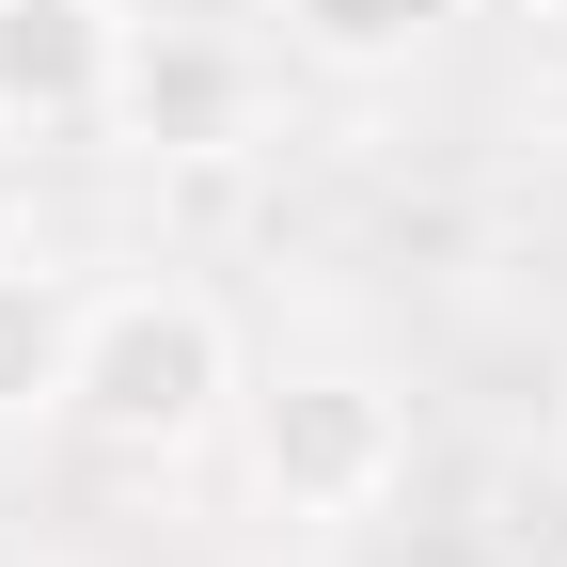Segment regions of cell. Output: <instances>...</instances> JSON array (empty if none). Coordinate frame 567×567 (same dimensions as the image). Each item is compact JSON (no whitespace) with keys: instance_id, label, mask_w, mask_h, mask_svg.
<instances>
[{"instance_id":"6","label":"cell","mask_w":567,"mask_h":567,"mask_svg":"<svg viewBox=\"0 0 567 567\" xmlns=\"http://www.w3.org/2000/svg\"><path fill=\"white\" fill-rule=\"evenodd\" d=\"M80 300L48 252H0V425H63V363H80Z\"/></svg>"},{"instance_id":"1","label":"cell","mask_w":567,"mask_h":567,"mask_svg":"<svg viewBox=\"0 0 567 567\" xmlns=\"http://www.w3.org/2000/svg\"><path fill=\"white\" fill-rule=\"evenodd\" d=\"M252 394V347L205 284H95L80 300V363H63V425L126 473H174L237 425Z\"/></svg>"},{"instance_id":"5","label":"cell","mask_w":567,"mask_h":567,"mask_svg":"<svg viewBox=\"0 0 567 567\" xmlns=\"http://www.w3.org/2000/svg\"><path fill=\"white\" fill-rule=\"evenodd\" d=\"M284 63H316V80H410V63H442V32L473 0H252Z\"/></svg>"},{"instance_id":"4","label":"cell","mask_w":567,"mask_h":567,"mask_svg":"<svg viewBox=\"0 0 567 567\" xmlns=\"http://www.w3.org/2000/svg\"><path fill=\"white\" fill-rule=\"evenodd\" d=\"M126 0H0V142H95Z\"/></svg>"},{"instance_id":"8","label":"cell","mask_w":567,"mask_h":567,"mask_svg":"<svg viewBox=\"0 0 567 567\" xmlns=\"http://www.w3.org/2000/svg\"><path fill=\"white\" fill-rule=\"evenodd\" d=\"M551 473H567V379H551Z\"/></svg>"},{"instance_id":"2","label":"cell","mask_w":567,"mask_h":567,"mask_svg":"<svg viewBox=\"0 0 567 567\" xmlns=\"http://www.w3.org/2000/svg\"><path fill=\"white\" fill-rule=\"evenodd\" d=\"M237 442H252V505L300 520V536H363L394 488H410V394L379 363H284L237 394Z\"/></svg>"},{"instance_id":"7","label":"cell","mask_w":567,"mask_h":567,"mask_svg":"<svg viewBox=\"0 0 567 567\" xmlns=\"http://www.w3.org/2000/svg\"><path fill=\"white\" fill-rule=\"evenodd\" d=\"M0 252H17V142H0Z\"/></svg>"},{"instance_id":"3","label":"cell","mask_w":567,"mask_h":567,"mask_svg":"<svg viewBox=\"0 0 567 567\" xmlns=\"http://www.w3.org/2000/svg\"><path fill=\"white\" fill-rule=\"evenodd\" d=\"M268 126V32H205V17H126V63H111V111L95 142L142 174H205Z\"/></svg>"}]
</instances>
